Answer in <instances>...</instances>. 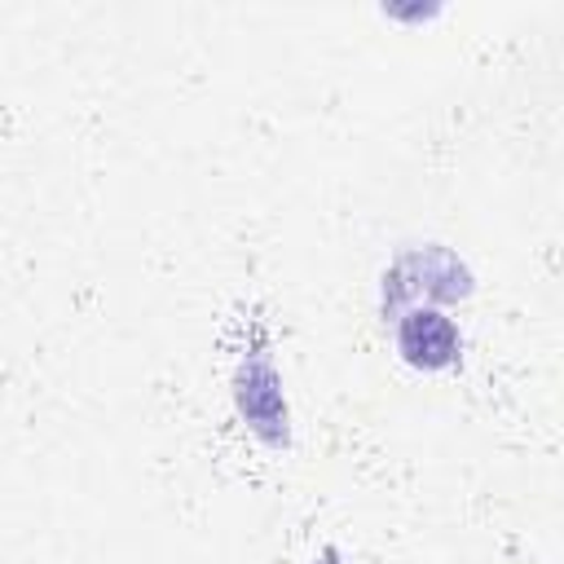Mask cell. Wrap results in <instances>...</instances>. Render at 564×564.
Masks as SVG:
<instances>
[{"mask_svg": "<svg viewBox=\"0 0 564 564\" xmlns=\"http://www.w3.org/2000/svg\"><path fill=\"white\" fill-rule=\"evenodd\" d=\"M397 348L419 370H445V366L458 361L463 339H458V326L441 308L419 304V308L397 317Z\"/></svg>", "mask_w": 564, "mask_h": 564, "instance_id": "7a4b0ae2", "label": "cell"}, {"mask_svg": "<svg viewBox=\"0 0 564 564\" xmlns=\"http://www.w3.org/2000/svg\"><path fill=\"white\" fill-rule=\"evenodd\" d=\"M423 300H467L471 295V273L458 256H449L445 247H419L405 251L388 273H383V313H410Z\"/></svg>", "mask_w": 564, "mask_h": 564, "instance_id": "6da1fadb", "label": "cell"}, {"mask_svg": "<svg viewBox=\"0 0 564 564\" xmlns=\"http://www.w3.org/2000/svg\"><path fill=\"white\" fill-rule=\"evenodd\" d=\"M238 401H242V414L256 423V432H264L269 441H282V436H286V427L264 410V401H269L273 410H286V405H282V392H278V375H273L269 361L242 366V375H238Z\"/></svg>", "mask_w": 564, "mask_h": 564, "instance_id": "3957f363", "label": "cell"}]
</instances>
